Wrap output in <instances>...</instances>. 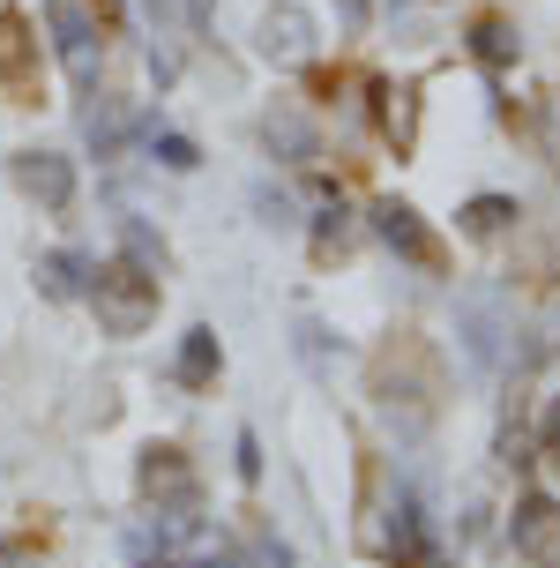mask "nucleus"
Returning <instances> with one entry per match:
<instances>
[{"label":"nucleus","instance_id":"f257e3e1","mask_svg":"<svg viewBox=\"0 0 560 568\" xmlns=\"http://www.w3.org/2000/svg\"><path fill=\"white\" fill-rule=\"evenodd\" d=\"M374 404L396 419V434H426L441 412V359L419 337H396V352L374 359Z\"/></svg>","mask_w":560,"mask_h":568},{"label":"nucleus","instance_id":"f03ea898","mask_svg":"<svg viewBox=\"0 0 560 568\" xmlns=\"http://www.w3.org/2000/svg\"><path fill=\"white\" fill-rule=\"evenodd\" d=\"M90 307H98V329L105 337H142L150 322H157V307H165V284H157V270L135 255H112V262H90Z\"/></svg>","mask_w":560,"mask_h":568},{"label":"nucleus","instance_id":"7ed1b4c3","mask_svg":"<svg viewBox=\"0 0 560 568\" xmlns=\"http://www.w3.org/2000/svg\"><path fill=\"white\" fill-rule=\"evenodd\" d=\"M366 225H374V240H381L396 262H411V270H426V277H441V270H448L441 232L426 225L411 202H396V195H389V202H374V217H366Z\"/></svg>","mask_w":560,"mask_h":568},{"label":"nucleus","instance_id":"20e7f679","mask_svg":"<svg viewBox=\"0 0 560 568\" xmlns=\"http://www.w3.org/2000/svg\"><path fill=\"white\" fill-rule=\"evenodd\" d=\"M8 180L23 187L38 210H75V158H60V150H16L8 158Z\"/></svg>","mask_w":560,"mask_h":568},{"label":"nucleus","instance_id":"39448f33","mask_svg":"<svg viewBox=\"0 0 560 568\" xmlns=\"http://www.w3.org/2000/svg\"><path fill=\"white\" fill-rule=\"evenodd\" d=\"M508 539L516 554H531L538 568H560V501L553 494H516V509H508Z\"/></svg>","mask_w":560,"mask_h":568},{"label":"nucleus","instance_id":"423d86ee","mask_svg":"<svg viewBox=\"0 0 560 568\" xmlns=\"http://www.w3.org/2000/svg\"><path fill=\"white\" fill-rule=\"evenodd\" d=\"M0 90L16 105H38V38H30L23 8H0Z\"/></svg>","mask_w":560,"mask_h":568},{"label":"nucleus","instance_id":"0eeeda50","mask_svg":"<svg viewBox=\"0 0 560 568\" xmlns=\"http://www.w3.org/2000/svg\"><path fill=\"white\" fill-rule=\"evenodd\" d=\"M135 486H142V501H202V486L195 471H187V449L180 442H150L135 464Z\"/></svg>","mask_w":560,"mask_h":568},{"label":"nucleus","instance_id":"6e6552de","mask_svg":"<svg viewBox=\"0 0 560 568\" xmlns=\"http://www.w3.org/2000/svg\"><path fill=\"white\" fill-rule=\"evenodd\" d=\"M254 38H262V53H269V60H314V38H322V30H314V16L299 8V0H269Z\"/></svg>","mask_w":560,"mask_h":568},{"label":"nucleus","instance_id":"1a4fd4ad","mask_svg":"<svg viewBox=\"0 0 560 568\" xmlns=\"http://www.w3.org/2000/svg\"><path fill=\"white\" fill-rule=\"evenodd\" d=\"M217 374H224V344L210 322H195L187 337H180V352H172V382L180 389H217Z\"/></svg>","mask_w":560,"mask_h":568},{"label":"nucleus","instance_id":"9d476101","mask_svg":"<svg viewBox=\"0 0 560 568\" xmlns=\"http://www.w3.org/2000/svg\"><path fill=\"white\" fill-rule=\"evenodd\" d=\"M262 135H269V150H284V165H314L322 158V135H314V120L299 105H269Z\"/></svg>","mask_w":560,"mask_h":568},{"label":"nucleus","instance_id":"9b49d317","mask_svg":"<svg viewBox=\"0 0 560 568\" xmlns=\"http://www.w3.org/2000/svg\"><path fill=\"white\" fill-rule=\"evenodd\" d=\"M45 16H53V45L90 75V38H98V23H90V16H98V0H90V16H83V0H53Z\"/></svg>","mask_w":560,"mask_h":568},{"label":"nucleus","instance_id":"f8f14e48","mask_svg":"<svg viewBox=\"0 0 560 568\" xmlns=\"http://www.w3.org/2000/svg\"><path fill=\"white\" fill-rule=\"evenodd\" d=\"M38 292H45V300H83L90 292V262L75 255V247H53V255L38 262Z\"/></svg>","mask_w":560,"mask_h":568},{"label":"nucleus","instance_id":"ddd939ff","mask_svg":"<svg viewBox=\"0 0 560 568\" xmlns=\"http://www.w3.org/2000/svg\"><path fill=\"white\" fill-rule=\"evenodd\" d=\"M516 195H471L464 210H456V225L471 232V240H501V232H516Z\"/></svg>","mask_w":560,"mask_h":568},{"label":"nucleus","instance_id":"4468645a","mask_svg":"<svg viewBox=\"0 0 560 568\" xmlns=\"http://www.w3.org/2000/svg\"><path fill=\"white\" fill-rule=\"evenodd\" d=\"M501 337L508 329L471 300V307H464V352H471V367H501Z\"/></svg>","mask_w":560,"mask_h":568},{"label":"nucleus","instance_id":"2eb2a0df","mask_svg":"<svg viewBox=\"0 0 560 568\" xmlns=\"http://www.w3.org/2000/svg\"><path fill=\"white\" fill-rule=\"evenodd\" d=\"M471 53L486 60V68H508V60H516V30H508L501 16H478L471 23Z\"/></svg>","mask_w":560,"mask_h":568},{"label":"nucleus","instance_id":"dca6fc26","mask_svg":"<svg viewBox=\"0 0 560 568\" xmlns=\"http://www.w3.org/2000/svg\"><path fill=\"white\" fill-rule=\"evenodd\" d=\"M150 158H157L165 172H195V165H202L195 135H172V128H150Z\"/></svg>","mask_w":560,"mask_h":568},{"label":"nucleus","instance_id":"f3484780","mask_svg":"<svg viewBox=\"0 0 560 568\" xmlns=\"http://www.w3.org/2000/svg\"><path fill=\"white\" fill-rule=\"evenodd\" d=\"M120 240H128V255H135V262H150V270H165V240H157V232H150V225H135V217H128V225H120Z\"/></svg>","mask_w":560,"mask_h":568},{"label":"nucleus","instance_id":"a211bd4d","mask_svg":"<svg viewBox=\"0 0 560 568\" xmlns=\"http://www.w3.org/2000/svg\"><path fill=\"white\" fill-rule=\"evenodd\" d=\"M352 247V225H344V210H322V225H314V255L329 262V255H344Z\"/></svg>","mask_w":560,"mask_h":568},{"label":"nucleus","instance_id":"6ab92c4d","mask_svg":"<svg viewBox=\"0 0 560 568\" xmlns=\"http://www.w3.org/2000/svg\"><path fill=\"white\" fill-rule=\"evenodd\" d=\"M232 471H240V479H262V434H254V426H240V434H232Z\"/></svg>","mask_w":560,"mask_h":568},{"label":"nucleus","instance_id":"aec40b11","mask_svg":"<svg viewBox=\"0 0 560 568\" xmlns=\"http://www.w3.org/2000/svg\"><path fill=\"white\" fill-rule=\"evenodd\" d=\"M38 546H45V531H16V539H0V568H38Z\"/></svg>","mask_w":560,"mask_h":568},{"label":"nucleus","instance_id":"412c9836","mask_svg":"<svg viewBox=\"0 0 560 568\" xmlns=\"http://www.w3.org/2000/svg\"><path fill=\"white\" fill-rule=\"evenodd\" d=\"M538 449H546V464H560V397L546 404V419H538Z\"/></svg>","mask_w":560,"mask_h":568},{"label":"nucleus","instance_id":"4be33fe9","mask_svg":"<svg viewBox=\"0 0 560 568\" xmlns=\"http://www.w3.org/2000/svg\"><path fill=\"white\" fill-rule=\"evenodd\" d=\"M180 23H187V30H210V23H217V0H180Z\"/></svg>","mask_w":560,"mask_h":568},{"label":"nucleus","instance_id":"5701e85b","mask_svg":"<svg viewBox=\"0 0 560 568\" xmlns=\"http://www.w3.org/2000/svg\"><path fill=\"white\" fill-rule=\"evenodd\" d=\"M254 202H262V225H299V217H292V202H284V195H269V187H262Z\"/></svg>","mask_w":560,"mask_h":568},{"label":"nucleus","instance_id":"b1692460","mask_svg":"<svg viewBox=\"0 0 560 568\" xmlns=\"http://www.w3.org/2000/svg\"><path fill=\"white\" fill-rule=\"evenodd\" d=\"M336 16H344V30H366L374 23V0H336Z\"/></svg>","mask_w":560,"mask_h":568},{"label":"nucleus","instance_id":"393cba45","mask_svg":"<svg viewBox=\"0 0 560 568\" xmlns=\"http://www.w3.org/2000/svg\"><path fill=\"white\" fill-rule=\"evenodd\" d=\"M142 8H150V23H157V30L180 23V0H142Z\"/></svg>","mask_w":560,"mask_h":568},{"label":"nucleus","instance_id":"a878e982","mask_svg":"<svg viewBox=\"0 0 560 568\" xmlns=\"http://www.w3.org/2000/svg\"><path fill=\"white\" fill-rule=\"evenodd\" d=\"M142 568H180V561H165V554H157V561H142Z\"/></svg>","mask_w":560,"mask_h":568}]
</instances>
